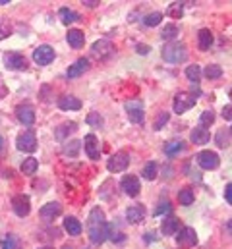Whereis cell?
<instances>
[{
    "label": "cell",
    "mask_w": 232,
    "mask_h": 249,
    "mask_svg": "<svg viewBox=\"0 0 232 249\" xmlns=\"http://www.w3.org/2000/svg\"><path fill=\"white\" fill-rule=\"evenodd\" d=\"M107 230H108V224L105 220V213L101 211V207L91 209L89 218H87V234H89V240L93 244H103L107 240Z\"/></svg>",
    "instance_id": "6da1fadb"
},
{
    "label": "cell",
    "mask_w": 232,
    "mask_h": 249,
    "mask_svg": "<svg viewBox=\"0 0 232 249\" xmlns=\"http://www.w3.org/2000/svg\"><path fill=\"white\" fill-rule=\"evenodd\" d=\"M163 58L170 64H180L188 58V50H186V45L180 43V41H172L169 45L163 47Z\"/></svg>",
    "instance_id": "7a4b0ae2"
},
{
    "label": "cell",
    "mask_w": 232,
    "mask_h": 249,
    "mask_svg": "<svg viewBox=\"0 0 232 249\" xmlns=\"http://www.w3.org/2000/svg\"><path fill=\"white\" fill-rule=\"evenodd\" d=\"M196 103H198V99H196L194 95H190V93H178V95L174 97L172 109H174L176 114H184V112H188L190 109H194Z\"/></svg>",
    "instance_id": "3957f363"
},
{
    "label": "cell",
    "mask_w": 232,
    "mask_h": 249,
    "mask_svg": "<svg viewBox=\"0 0 232 249\" xmlns=\"http://www.w3.org/2000/svg\"><path fill=\"white\" fill-rule=\"evenodd\" d=\"M17 149L23 151V153H33L37 149V137H35V131L33 129H27L23 133L17 135Z\"/></svg>",
    "instance_id": "277c9868"
},
{
    "label": "cell",
    "mask_w": 232,
    "mask_h": 249,
    "mask_svg": "<svg viewBox=\"0 0 232 249\" xmlns=\"http://www.w3.org/2000/svg\"><path fill=\"white\" fill-rule=\"evenodd\" d=\"M33 60L39 64V66H46L54 60V48L48 47V45H41L33 50Z\"/></svg>",
    "instance_id": "5b68a950"
},
{
    "label": "cell",
    "mask_w": 232,
    "mask_h": 249,
    "mask_svg": "<svg viewBox=\"0 0 232 249\" xmlns=\"http://www.w3.org/2000/svg\"><path fill=\"white\" fill-rule=\"evenodd\" d=\"M112 50H114V47H112V43H110L108 39H101V41L93 43V47H91V54H93L95 58H99V60L108 58V56L112 54Z\"/></svg>",
    "instance_id": "8992f818"
},
{
    "label": "cell",
    "mask_w": 232,
    "mask_h": 249,
    "mask_svg": "<svg viewBox=\"0 0 232 249\" xmlns=\"http://www.w3.org/2000/svg\"><path fill=\"white\" fill-rule=\"evenodd\" d=\"M219 155L213 153V151H201L198 155V164L203 168V170H215L219 168Z\"/></svg>",
    "instance_id": "52a82bcc"
},
{
    "label": "cell",
    "mask_w": 232,
    "mask_h": 249,
    "mask_svg": "<svg viewBox=\"0 0 232 249\" xmlns=\"http://www.w3.org/2000/svg\"><path fill=\"white\" fill-rule=\"evenodd\" d=\"M128 164H130L128 153H116V155H112V156L108 158L107 168H108L110 172H124V170L128 168Z\"/></svg>",
    "instance_id": "ba28073f"
},
{
    "label": "cell",
    "mask_w": 232,
    "mask_h": 249,
    "mask_svg": "<svg viewBox=\"0 0 232 249\" xmlns=\"http://www.w3.org/2000/svg\"><path fill=\"white\" fill-rule=\"evenodd\" d=\"M12 209H14V213H15L17 217H21V218L27 217L29 211H31V201H29V197L23 195V193L15 195V197L12 199Z\"/></svg>",
    "instance_id": "9c48e42d"
},
{
    "label": "cell",
    "mask_w": 232,
    "mask_h": 249,
    "mask_svg": "<svg viewBox=\"0 0 232 249\" xmlns=\"http://www.w3.org/2000/svg\"><path fill=\"white\" fill-rule=\"evenodd\" d=\"M4 66L10 70H27V60L23 54L8 52V54H4Z\"/></svg>",
    "instance_id": "30bf717a"
},
{
    "label": "cell",
    "mask_w": 232,
    "mask_h": 249,
    "mask_svg": "<svg viewBox=\"0 0 232 249\" xmlns=\"http://www.w3.org/2000/svg\"><path fill=\"white\" fill-rule=\"evenodd\" d=\"M83 145H85V153H87L89 158H93V160H99L101 158V143H99V139L93 133L85 135Z\"/></svg>",
    "instance_id": "8fae6325"
},
{
    "label": "cell",
    "mask_w": 232,
    "mask_h": 249,
    "mask_svg": "<svg viewBox=\"0 0 232 249\" xmlns=\"http://www.w3.org/2000/svg\"><path fill=\"white\" fill-rule=\"evenodd\" d=\"M120 186H122L124 193H126V195H130V197H138V195H139V191H141L139 180H138L136 176H124V178H122V182H120Z\"/></svg>",
    "instance_id": "7c38bea8"
},
{
    "label": "cell",
    "mask_w": 232,
    "mask_h": 249,
    "mask_svg": "<svg viewBox=\"0 0 232 249\" xmlns=\"http://www.w3.org/2000/svg\"><path fill=\"white\" fill-rule=\"evenodd\" d=\"M39 215H41V218H43V220L50 222V220H54L56 217H60V215H62V205H60V203H56V201L46 203V205L39 211Z\"/></svg>",
    "instance_id": "4fadbf2b"
},
{
    "label": "cell",
    "mask_w": 232,
    "mask_h": 249,
    "mask_svg": "<svg viewBox=\"0 0 232 249\" xmlns=\"http://www.w3.org/2000/svg\"><path fill=\"white\" fill-rule=\"evenodd\" d=\"M178 244L184 246V248H194V246H198V234H196V230L190 228V226L182 228V230L178 232Z\"/></svg>",
    "instance_id": "5bb4252c"
},
{
    "label": "cell",
    "mask_w": 232,
    "mask_h": 249,
    "mask_svg": "<svg viewBox=\"0 0 232 249\" xmlns=\"http://www.w3.org/2000/svg\"><path fill=\"white\" fill-rule=\"evenodd\" d=\"M126 109H128V118L134 122V124H141L145 114H143V109H141V103L139 101H132V103H126Z\"/></svg>",
    "instance_id": "9a60e30c"
},
{
    "label": "cell",
    "mask_w": 232,
    "mask_h": 249,
    "mask_svg": "<svg viewBox=\"0 0 232 249\" xmlns=\"http://www.w3.org/2000/svg\"><path fill=\"white\" fill-rule=\"evenodd\" d=\"M15 116H17V120L23 125H31L35 122V110L29 105H19L15 109Z\"/></svg>",
    "instance_id": "2e32d148"
},
{
    "label": "cell",
    "mask_w": 232,
    "mask_h": 249,
    "mask_svg": "<svg viewBox=\"0 0 232 249\" xmlns=\"http://www.w3.org/2000/svg\"><path fill=\"white\" fill-rule=\"evenodd\" d=\"M126 218L130 224H139L145 218V207L143 205H132L126 211Z\"/></svg>",
    "instance_id": "e0dca14e"
},
{
    "label": "cell",
    "mask_w": 232,
    "mask_h": 249,
    "mask_svg": "<svg viewBox=\"0 0 232 249\" xmlns=\"http://www.w3.org/2000/svg\"><path fill=\"white\" fill-rule=\"evenodd\" d=\"M190 139H192L194 145H205V143H209L211 133H209L207 127H201V125H200V127H194V129H192Z\"/></svg>",
    "instance_id": "ac0fdd59"
},
{
    "label": "cell",
    "mask_w": 232,
    "mask_h": 249,
    "mask_svg": "<svg viewBox=\"0 0 232 249\" xmlns=\"http://www.w3.org/2000/svg\"><path fill=\"white\" fill-rule=\"evenodd\" d=\"M58 109H62V110H79L81 109V101L76 99V97L64 95V97L58 99Z\"/></svg>",
    "instance_id": "d6986e66"
},
{
    "label": "cell",
    "mask_w": 232,
    "mask_h": 249,
    "mask_svg": "<svg viewBox=\"0 0 232 249\" xmlns=\"http://www.w3.org/2000/svg\"><path fill=\"white\" fill-rule=\"evenodd\" d=\"M180 228V220L174 218V217H169V218H163V224H161V232L165 236H174Z\"/></svg>",
    "instance_id": "ffe728a7"
},
{
    "label": "cell",
    "mask_w": 232,
    "mask_h": 249,
    "mask_svg": "<svg viewBox=\"0 0 232 249\" xmlns=\"http://www.w3.org/2000/svg\"><path fill=\"white\" fill-rule=\"evenodd\" d=\"M87 68H89V60H87V58H79L74 66L68 68V78H72V79H74V78H79L81 74L87 72Z\"/></svg>",
    "instance_id": "44dd1931"
},
{
    "label": "cell",
    "mask_w": 232,
    "mask_h": 249,
    "mask_svg": "<svg viewBox=\"0 0 232 249\" xmlns=\"http://www.w3.org/2000/svg\"><path fill=\"white\" fill-rule=\"evenodd\" d=\"M66 39H68L70 47H74V48H81L83 43H85V35H83V31H79V29H70Z\"/></svg>",
    "instance_id": "7402d4cb"
},
{
    "label": "cell",
    "mask_w": 232,
    "mask_h": 249,
    "mask_svg": "<svg viewBox=\"0 0 232 249\" xmlns=\"http://www.w3.org/2000/svg\"><path fill=\"white\" fill-rule=\"evenodd\" d=\"M76 129H77V124H76V122H66V124H62V125H58V127H56L54 135H56V139H58V141H66V139H68V135H70V133H74Z\"/></svg>",
    "instance_id": "603a6c76"
},
{
    "label": "cell",
    "mask_w": 232,
    "mask_h": 249,
    "mask_svg": "<svg viewBox=\"0 0 232 249\" xmlns=\"http://www.w3.org/2000/svg\"><path fill=\"white\" fill-rule=\"evenodd\" d=\"M64 230L70 234V236H79L81 234V224L76 217H66L64 218Z\"/></svg>",
    "instance_id": "cb8c5ba5"
},
{
    "label": "cell",
    "mask_w": 232,
    "mask_h": 249,
    "mask_svg": "<svg viewBox=\"0 0 232 249\" xmlns=\"http://www.w3.org/2000/svg\"><path fill=\"white\" fill-rule=\"evenodd\" d=\"M198 45L201 50H209V47L213 45V33L209 29H201L198 33Z\"/></svg>",
    "instance_id": "d4e9b609"
},
{
    "label": "cell",
    "mask_w": 232,
    "mask_h": 249,
    "mask_svg": "<svg viewBox=\"0 0 232 249\" xmlns=\"http://www.w3.org/2000/svg\"><path fill=\"white\" fill-rule=\"evenodd\" d=\"M37 168H39V162H37V158H33V156H27V158L21 162V172H23L25 176H33V174L37 172Z\"/></svg>",
    "instance_id": "484cf974"
},
{
    "label": "cell",
    "mask_w": 232,
    "mask_h": 249,
    "mask_svg": "<svg viewBox=\"0 0 232 249\" xmlns=\"http://www.w3.org/2000/svg\"><path fill=\"white\" fill-rule=\"evenodd\" d=\"M58 16H60L62 23H66V25H70V23H74V21H77V19H79V16H77L74 10H70V8H60Z\"/></svg>",
    "instance_id": "4316f807"
},
{
    "label": "cell",
    "mask_w": 232,
    "mask_h": 249,
    "mask_svg": "<svg viewBox=\"0 0 232 249\" xmlns=\"http://www.w3.org/2000/svg\"><path fill=\"white\" fill-rule=\"evenodd\" d=\"M79 147H81V141L72 139V141H66V143H64V149H62V151H64L66 156H77Z\"/></svg>",
    "instance_id": "83f0119b"
},
{
    "label": "cell",
    "mask_w": 232,
    "mask_h": 249,
    "mask_svg": "<svg viewBox=\"0 0 232 249\" xmlns=\"http://www.w3.org/2000/svg\"><path fill=\"white\" fill-rule=\"evenodd\" d=\"M186 78H188L194 85H198V83H200V78H201V68H200L198 64L188 66V68H186Z\"/></svg>",
    "instance_id": "f1b7e54d"
},
{
    "label": "cell",
    "mask_w": 232,
    "mask_h": 249,
    "mask_svg": "<svg viewBox=\"0 0 232 249\" xmlns=\"http://www.w3.org/2000/svg\"><path fill=\"white\" fill-rule=\"evenodd\" d=\"M143 178L145 180H149V182H153L155 178H157V174H159V166L155 164V162H147L145 166H143Z\"/></svg>",
    "instance_id": "f546056e"
},
{
    "label": "cell",
    "mask_w": 232,
    "mask_h": 249,
    "mask_svg": "<svg viewBox=\"0 0 232 249\" xmlns=\"http://www.w3.org/2000/svg\"><path fill=\"white\" fill-rule=\"evenodd\" d=\"M107 240H110V242H114V244H120V242H124L126 238H124V234H122L114 224H110L108 230H107Z\"/></svg>",
    "instance_id": "4dcf8cb0"
},
{
    "label": "cell",
    "mask_w": 232,
    "mask_h": 249,
    "mask_svg": "<svg viewBox=\"0 0 232 249\" xmlns=\"http://www.w3.org/2000/svg\"><path fill=\"white\" fill-rule=\"evenodd\" d=\"M178 201H180V205H192L194 203V189L192 187H184L180 193H178Z\"/></svg>",
    "instance_id": "1f68e13d"
},
{
    "label": "cell",
    "mask_w": 232,
    "mask_h": 249,
    "mask_svg": "<svg viewBox=\"0 0 232 249\" xmlns=\"http://www.w3.org/2000/svg\"><path fill=\"white\" fill-rule=\"evenodd\" d=\"M2 249H19V238L14 234H6L2 238Z\"/></svg>",
    "instance_id": "d6a6232c"
},
{
    "label": "cell",
    "mask_w": 232,
    "mask_h": 249,
    "mask_svg": "<svg viewBox=\"0 0 232 249\" xmlns=\"http://www.w3.org/2000/svg\"><path fill=\"white\" fill-rule=\"evenodd\" d=\"M167 14H169L170 17H174V19H180L182 14H184V4H182V2H172V4L169 6Z\"/></svg>",
    "instance_id": "836d02e7"
},
{
    "label": "cell",
    "mask_w": 232,
    "mask_h": 249,
    "mask_svg": "<svg viewBox=\"0 0 232 249\" xmlns=\"http://www.w3.org/2000/svg\"><path fill=\"white\" fill-rule=\"evenodd\" d=\"M163 21V14L161 12H153V14H147L145 17H143V23L147 25V27H155V25H159Z\"/></svg>",
    "instance_id": "e575fe53"
},
{
    "label": "cell",
    "mask_w": 232,
    "mask_h": 249,
    "mask_svg": "<svg viewBox=\"0 0 232 249\" xmlns=\"http://www.w3.org/2000/svg\"><path fill=\"white\" fill-rule=\"evenodd\" d=\"M184 149V143L182 141H169L167 145H165V153L169 155V156H174L176 153H180Z\"/></svg>",
    "instance_id": "d590c367"
},
{
    "label": "cell",
    "mask_w": 232,
    "mask_h": 249,
    "mask_svg": "<svg viewBox=\"0 0 232 249\" xmlns=\"http://www.w3.org/2000/svg\"><path fill=\"white\" fill-rule=\"evenodd\" d=\"M176 35H178V27H176L174 23H169V25H165V27H163L161 37H163L165 41H172Z\"/></svg>",
    "instance_id": "8d00e7d4"
},
{
    "label": "cell",
    "mask_w": 232,
    "mask_h": 249,
    "mask_svg": "<svg viewBox=\"0 0 232 249\" xmlns=\"http://www.w3.org/2000/svg\"><path fill=\"white\" fill-rule=\"evenodd\" d=\"M205 78L207 79H217V78H221L223 76V68L221 66H217V64H211V66H207L205 68Z\"/></svg>",
    "instance_id": "74e56055"
},
{
    "label": "cell",
    "mask_w": 232,
    "mask_h": 249,
    "mask_svg": "<svg viewBox=\"0 0 232 249\" xmlns=\"http://www.w3.org/2000/svg\"><path fill=\"white\" fill-rule=\"evenodd\" d=\"M87 124L91 125V127H103L105 120H103V116L99 112H89L87 114Z\"/></svg>",
    "instance_id": "f35d334b"
},
{
    "label": "cell",
    "mask_w": 232,
    "mask_h": 249,
    "mask_svg": "<svg viewBox=\"0 0 232 249\" xmlns=\"http://www.w3.org/2000/svg\"><path fill=\"white\" fill-rule=\"evenodd\" d=\"M213 122H215V112H211V110L201 112V116H200V124H201V127H209Z\"/></svg>",
    "instance_id": "ab89813d"
},
{
    "label": "cell",
    "mask_w": 232,
    "mask_h": 249,
    "mask_svg": "<svg viewBox=\"0 0 232 249\" xmlns=\"http://www.w3.org/2000/svg\"><path fill=\"white\" fill-rule=\"evenodd\" d=\"M169 118H170V114H169V112H161V114L155 118L153 127H155V129H163V125L169 122Z\"/></svg>",
    "instance_id": "60d3db41"
},
{
    "label": "cell",
    "mask_w": 232,
    "mask_h": 249,
    "mask_svg": "<svg viewBox=\"0 0 232 249\" xmlns=\"http://www.w3.org/2000/svg\"><path fill=\"white\" fill-rule=\"evenodd\" d=\"M10 33H12L10 25H8V23H6L4 19H0V41H2V39H6V37H8Z\"/></svg>",
    "instance_id": "b9f144b4"
},
{
    "label": "cell",
    "mask_w": 232,
    "mask_h": 249,
    "mask_svg": "<svg viewBox=\"0 0 232 249\" xmlns=\"http://www.w3.org/2000/svg\"><path fill=\"white\" fill-rule=\"evenodd\" d=\"M217 145L219 147H229V135L225 131H219L217 133Z\"/></svg>",
    "instance_id": "7bdbcfd3"
},
{
    "label": "cell",
    "mask_w": 232,
    "mask_h": 249,
    "mask_svg": "<svg viewBox=\"0 0 232 249\" xmlns=\"http://www.w3.org/2000/svg\"><path fill=\"white\" fill-rule=\"evenodd\" d=\"M170 209H172V207H170V203H169V201H163V203H161V205L157 207V211H155V215L159 217V215H165V213H170Z\"/></svg>",
    "instance_id": "ee69618b"
},
{
    "label": "cell",
    "mask_w": 232,
    "mask_h": 249,
    "mask_svg": "<svg viewBox=\"0 0 232 249\" xmlns=\"http://www.w3.org/2000/svg\"><path fill=\"white\" fill-rule=\"evenodd\" d=\"M223 118H225V120H232V105H227V107L223 109Z\"/></svg>",
    "instance_id": "f6af8a7d"
},
{
    "label": "cell",
    "mask_w": 232,
    "mask_h": 249,
    "mask_svg": "<svg viewBox=\"0 0 232 249\" xmlns=\"http://www.w3.org/2000/svg\"><path fill=\"white\" fill-rule=\"evenodd\" d=\"M225 197H227V201L232 205V182L225 187Z\"/></svg>",
    "instance_id": "bcb514c9"
},
{
    "label": "cell",
    "mask_w": 232,
    "mask_h": 249,
    "mask_svg": "<svg viewBox=\"0 0 232 249\" xmlns=\"http://www.w3.org/2000/svg\"><path fill=\"white\" fill-rule=\"evenodd\" d=\"M149 50H151V48H149L147 45H138V52H139V54H149Z\"/></svg>",
    "instance_id": "7dc6e473"
},
{
    "label": "cell",
    "mask_w": 232,
    "mask_h": 249,
    "mask_svg": "<svg viewBox=\"0 0 232 249\" xmlns=\"http://www.w3.org/2000/svg\"><path fill=\"white\" fill-rule=\"evenodd\" d=\"M83 4L85 6H89V8H95L97 4H101V2H97V0H83Z\"/></svg>",
    "instance_id": "c3c4849f"
},
{
    "label": "cell",
    "mask_w": 232,
    "mask_h": 249,
    "mask_svg": "<svg viewBox=\"0 0 232 249\" xmlns=\"http://www.w3.org/2000/svg\"><path fill=\"white\" fill-rule=\"evenodd\" d=\"M4 95H6V87H4V83L0 81V99H2Z\"/></svg>",
    "instance_id": "681fc988"
},
{
    "label": "cell",
    "mask_w": 232,
    "mask_h": 249,
    "mask_svg": "<svg viewBox=\"0 0 232 249\" xmlns=\"http://www.w3.org/2000/svg\"><path fill=\"white\" fill-rule=\"evenodd\" d=\"M227 230H229V234L232 236V218L229 220V222H227Z\"/></svg>",
    "instance_id": "f907efd6"
},
{
    "label": "cell",
    "mask_w": 232,
    "mask_h": 249,
    "mask_svg": "<svg viewBox=\"0 0 232 249\" xmlns=\"http://www.w3.org/2000/svg\"><path fill=\"white\" fill-rule=\"evenodd\" d=\"M2 149H4V139L0 137V151H2Z\"/></svg>",
    "instance_id": "816d5d0a"
},
{
    "label": "cell",
    "mask_w": 232,
    "mask_h": 249,
    "mask_svg": "<svg viewBox=\"0 0 232 249\" xmlns=\"http://www.w3.org/2000/svg\"><path fill=\"white\" fill-rule=\"evenodd\" d=\"M39 249H54V248H50V246H45V248H39Z\"/></svg>",
    "instance_id": "f5cc1de1"
},
{
    "label": "cell",
    "mask_w": 232,
    "mask_h": 249,
    "mask_svg": "<svg viewBox=\"0 0 232 249\" xmlns=\"http://www.w3.org/2000/svg\"><path fill=\"white\" fill-rule=\"evenodd\" d=\"M64 249H72V248H68V246H66V248H64Z\"/></svg>",
    "instance_id": "db71d44e"
},
{
    "label": "cell",
    "mask_w": 232,
    "mask_h": 249,
    "mask_svg": "<svg viewBox=\"0 0 232 249\" xmlns=\"http://www.w3.org/2000/svg\"><path fill=\"white\" fill-rule=\"evenodd\" d=\"M231 99H232V89H231Z\"/></svg>",
    "instance_id": "11a10c76"
},
{
    "label": "cell",
    "mask_w": 232,
    "mask_h": 249,
    "mask_svg": "<svg viewBox=\"0 0 232 249\" xmlns=\"http://www.w3.org/2000/svg\"><path fill=\"white\" fill-rule=\"evenodd\" d=\"M231 135H232V127H231Z\"/></svg>",
    "instance_id": "9f6ffc18"
}]
</instances>
